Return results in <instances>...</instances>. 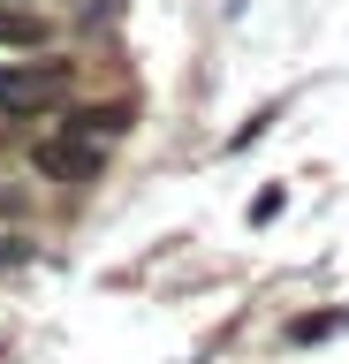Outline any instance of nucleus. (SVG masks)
Masks as SVG:
<instances>
[{
  "mask_svg": "<svg viewBox=\"0 0 349 364\" xmlns=\"http://www.w3.org/2000/svg\"><path fill=\"white\" fill-rule=\"evenodd\" d=\"M69 91V61H8L0 68V107L8 114H46Z\"/></svg>",
  "mask_w": 349,
  "mask_h": 364,
  "instance_id": "1",
  "label": "nucleus"
},
{
  "mask_svg": "<svg viewBox=\"0 0 349 364\" xmlns=\"http://www.w3.org/2000/svg\"><path fill=\"white\" fill-rule=\"evenodd\" d=\"M31 167H38V175H53V182H92L107 159H99V152H84V144L61 129L53 144H38V152H31Z\"/></svg>",
  "mask_w": 349,
  "mask_h": 364,
  "instance_id": "2",
  "label": "nucleus"
},
{
  "mask_svg": "<svg viewBox=\"0 0 349 364\" xmlns=\"http://www.w3.org/2000/svg\"><path fill=\"white\" fill-rule=\"evenodd\" d=\"M53 38H61V23H53V16H23V8H0V46H8V53H46Z\"/></svg>",
  "mask_w": 349,
  "mask_h": 364,
  "instance_id": "3",
  "label": "nucleus"
},
{
  "mask_svg": "<svg viewBox=\"0 0 349 364\" xmlns=\"http://www.w3.org/2000/svg\"><path fill=\"white\" fill-rule=\"evenodd\" d=\"M61 129H69V136H122V129H129V114H122V107H76Z\"/></svg>",
  "mask_w": 349,
  "mask_h": 364,
  "instance_id": "4",
  "label": "nucleus"
},
{
  "mask_svg": "<svg viewBox=\"0 0 349 364\" xmlns=\"http://www.w3.org/2000/svg\"><path fill=\"white\" fill-rule=\"evenodd\" d=\"M23 243H31V235H0V266H23V258H31Z\"/></svg>",
  "mask_w": 349,
  "mask_h": 364,
  "instance_id": "5",
  "label": "nucleus"
}]
</instances>
